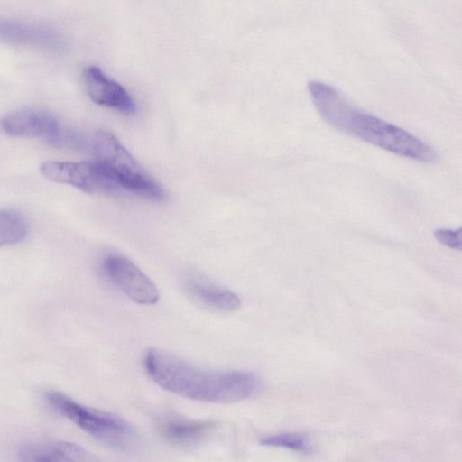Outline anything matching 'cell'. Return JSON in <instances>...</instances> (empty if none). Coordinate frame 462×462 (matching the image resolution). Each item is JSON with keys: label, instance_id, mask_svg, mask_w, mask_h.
<instances>
[{"label": "cell", "instance_id": "obj_1", "mask_svg": "<svg viewBox=\"0 0 462 462\" xmlns=\"http://www.w3.org/2000/svg\"><path fill=\"white\" fill-rule=\"evenodd\" d=\"M143 365L147 374L162 389L203 402H240L260 388V380L253 373L201 368L157 347L146 350Z\"/></svg>", "mask_w": 462, "mask_h": 462}, {"label": "cell", "instance_id": "obj_2", "mask_svg": "<svg viewBox=\"0 0 462 462\" xmlns=\"http://www.w3.org/2000/svg\"><path fill=\"white\" fill-rule=\"evenodd\" d=\"M308 91L322 119L331 127L395 155L433 162L436 151L406 130L353 106L336 88L317 80Z\"/></svg>", "mask_w": 462, "mask_h": 462}, {"label": "cell", "instance_id": "obj_3", "mask_svg": "<svg viewBox=\"0 0 462 462\" xmlns=\"http://www.w3.org/2000/svg\"><path fill=\"white\" fill-rule=\"evenodd\" d=\"M94 159L106 170L118 189L146 199L162 200L165 192L142 165L108 132H98L92 139Z\"/></svg>", "mask_w": 462, "mask_h": 462}, {"label": "cell", "instance_id": "obj_4", "mask_svg": "<svg viewBox=\"0 0 462 462\" xmlns=\"http://www.w3.org/2000/svg\"><path fill=\"white\" fill-rule=\"evenodd\" d=\"M45 399L61 416L109 447L126 449L136 443L133 427L116 415L85 406L57 391L47 392Z\"/></svg>", "mask_w": 462, "mask_h": 462}, {"label": "cell", "instance_id": "obj_5", "mask_svg": "<svg viewBox=\"0 0 462 462\" xmlns=\"http://www.w3.org/2000/svg\"><path fill=\"white\" fill-rule=\"evenodd\" d=\"M40 171L51 181L71 185L87 193L115 194L120 191L95 159L76 162L49 161L41 165Z\"/></svg>", "mask_w": 462, "mask_h": 462}, {"label": "cell", "instance_id": "obj_6", "mask_svg": "<svg viewBox=\"0 0 462 462\" xmlns=\"http://www.w3.org/2000/svg\"><path fill=\"white\" fill-rule=\"evenodd\" d=\"M105 276L131 300L142 305L156 304L160 293L153 282L131 260L106 255L101 263Z\"/></svg>", "mask_w": 462, "mask_h": 462}, {"label": "cell", "instance_id": "obj_7", "mask_svg": "<svg viewBox=\"0 0 462 462\" xmlns=\"http://www.w3.org/2000/svg\"><path fill=\"white\" fill-rule=\"evenodd\" d=\"M0 128L7 135L40 138L54 146H60L65 139L57 118L41 108L28 107L10 112L2 117Z\"/></svg>", "mask_w": 462, "mask_h": 462}, {"label": "cell", "instance_id": "obj_8", "mask_svg": "<svg viewBox=\"0 0 462 462\" xmlns=\"http://www.w3.org/2000/svg\"><path fill=\"white\" fill-rule=\"evenodd\" d=\"M84 82L89 97L95 103L114 108L125 115L135 113V104L128 92L99 68L88 67L84 71Z\"/></svg>", "mask_w": 462, "mask_h": 462}, {"label": "cell", "instance_id": "obj_9", "mask_svg": "<svg viewBox=\"0 0 462 462\" xmlns=\"http://www.w3.org/2000/svg\"><path fill=\"white\" fill-rule=\"evenodd\" d=\"M0 42L60 51L64 42L54 31L42 25L0 18Z\"/></svg>", "mask_w": 462, "mask_h": 462}, {"label": "cell", "instance_id": "obj_10", "mask_svg": "<svg viewBox=\"0 0 462 462\" xmlns=\"http://www.w3.org/2000/svg\"><path fill=\"white\" fill-rule=\"evenodd\" d=\"M18 457L20 460L33 462L97 460L93 454L82 447L67 441L27 444L20 448Z\"/></svg>", "mask_w": 462, "mask_h": 462}, {"label": "cell", "instance_id": "obj_11", "mask_svg": "<svg viewBox=\"0 0 462 462\" xmlns=\"http://www.w3.org/2000/svg\"><path fill=\"white\" fill-rule=\"evenodd\" d=\"M162 437L172 444L191 447L204 440L217 427L213 420L166 417L158 421Z\"/></svg>", "mask_w": 462, "mask_h": 462}, {"label": "cell", "instance_id": "obj_12", "mask_svg": "<svg viewBox=\"0 0 462 462\" xmlns=\"http://www.w3.org/2000/svg\"><path fill=\"white\" fill-rule=\"evenodd\" d=\"M186 291L196 302L214 310L233 311L241 305L236 293L203 278H189L186 282Z\"/></svg>", "mask_w": 462, "mask_h": 462}, {"label": "cell", "instance_id": "obj_13", "mask_svg": "<svg viewBox=\"0 0 462 462\" xmlns=\"http://www.w3.org/2000/svg\"><path fill=\"white\" fill-rule=\"evenodd\" d=\"M27 223L19 213L0 209V246L14 245L27 235Z\"/></svg>", "mask_w": 462, "mask_h": 462}, {"label": "cell", "instance_id": "obj_14", "mask_svg": "<svg viewBox=\"0 0 462 462\" xmlns=\"http://www.w3.org/2000/svg\"><path fill=\"white\" fill-rule=\"evenodd\" d=\"M260 443L263 446L283 448L301 453H310L312 448L305 437L291 433L267 436L263 438Z\"/></svg>", "mask_w": 462, "mask_h": 462}, {"label": "cell", "instance_id": "obj_15", "mask_svg": "<svg viewBox=\"0 0 462 462\" xmlns=\"http://www.w3.org/2000/svg\"><path fill=\"white\" fill-rule=\"evenodd\" d=\"M436 240L451 249L461 250V228L448 229V228H439L434 232Z\"/></svg>", "mask_w": 462, "mask_h": 462}]
</instances>
